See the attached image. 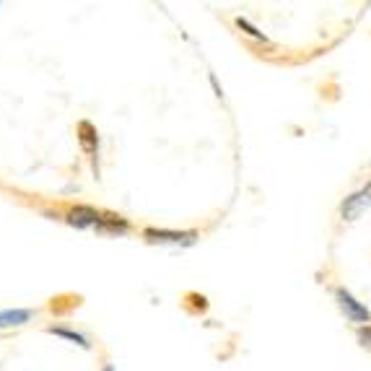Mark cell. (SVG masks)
<instances>
[{
    "mask_svg": "<svg viewBox=\"0 0 371 371\" xmlns=\"http://www.w3.org/2000/svg\"><path fill=\"white\" fill-rule=\"evenodd\" d=\"M335 302L337 306H340V311L346 314L348 320L356 322V325H361V328H366L371 322V311L366 304H361L358 299H356L348 288H335Z\"/></svg>",
    "mask_w": 371,
    "mask_h": 371,
    "instance_id": "obj_1",
    "label": "cell"
},
{
    "mask_svg": "<svg viewBox=\"0 0 371 371\" xmlns=\"http://www.w3.org/2000/svg\"><path fill=\"white\" fill-rule=\"evenodd\" d=\"M148 242L154 244H195L198 231H169V229H146L143 231Z\"/></svg>",
    "mask_w": 371,
    "mask_h": 371,
    "instance_id": "obj_2",
    "label": "cell"
},
{
    "mask_svg": "<svg viewBox=\"0 0 371 371\" xmlns=\"http://www.w3.org/2000/svg\"><path fill=\"white\" fill-rule=\"evenodd\" d=\"M78 143H81V148L91 156L94 172H96V177H99V166H96V156H99V133H96V128L88 120L78 122Z\"/></svg>",
    "mask_w": 371,
    "mask_h": 371,
    "instance_id": "obj_3",
    "label": "cell"
},
{
    "mask_svg": "<svg viewBox=\"0 0 371 371\" xmlns=\"http://www.w3.org/2000/svg\"><path fill=\"white\" fill-rule=\"evenodd\" d=\"M65 221L70 226H76V229H96V226L102 224V213L94 210L91 205H76L68 210Z\"/></svg>",
    "mask_w": 371,
    "mask_h": 371,
    "instance_id": "obj_4",
    "label": "cell"
},
{
    "mask_svg": "<svg viewBox=\"0 0 371 371\" xmlns=\"http://www.w3.org/2000/svg\"><path fill=\"white\" fill-rule=\"evenodd\" d=\"M32 317H34V311L32 309H6V311H0V330L21 328V325H26Z\"/></svg>",
    "mask_w": 371,
    "mask_h": 371,
    "instance_id": "obj_5",
    "label": "cell"
},
{
    "mask_svg": "<svg viewBox=\"0 0 371 371\" xmlns=\"http://www.w3.org/2000/svg\"><path fill=\"white\" fill-rule=\"evenodd\" d=\"M130 224L122 216H102V224L96 226V231L104 234H128Z\"/></svg>",
    "mask_w": 371,
    "mask_h": 371,
    "instance_id": "obj_6",
    "label": "cell"
},
{
    "mask_svg": "<svg viewBox=\"0 0 371 371\" xmlns=\"http://www.w3.org/2000/svg\"><path fill=\"white\" fill-rule=\"evenodd\" d=\"M47 332H52V335H60V337H65V340H73L76 346H81V348H91V343H88L86 337L81 335V332H76V330H68V328H50Z\"/></svg>",
    "mask_w": 371,
    "mask_h": 371,
    "instance_id": "obj_7",
    "label": "cell"
},
{
    "mask_svg": "<svg viewBox=\"0 0 371 371\" xmlns=\"http://www.w3.org/2000/svg\"><path fill=\"white\" fill-rule=\"evenodd\" d=\"M236 26H239V29H244V34H250L252 39H257V42H268V36L262 34V32H259V29H255V26L250 24V21H247V18H236Z\"/></svg>",
    "mask_w": 371,
    "mask_h": 371,
    "instance_id": "obj_8",
    "label": "cell"
},
{
    "mask_svg": "<svg viewBox=\"0 0 371 371\" xmlns=\"http://www.w3.org/2000/svg\"><path fill=\"white\" fill-rule=\"evenodd\" d=\"M356 337H358V346L366 348V351H371V325H366V328H358Z\"/></svg>",
    "mask_w": 371,
    "mask_h": 371,
    "instance_id": "obj_9",
    "label": "cell"
},
{
    "mask_svg": "<svg viewBox=\"0 0 371 371\" xmlns=\"http://www.w3.org/2000/svg\"><path fill=\"white\" fill-rule=\"evenodd\" d=\"M102 371H114V366H112V363H107V366H104Z\"/></svg>",
    "mask_w": 371,
    "mask_h": 371,
    "instance_id": "obj_10",
    "label": "cell"
}]
</instances>
